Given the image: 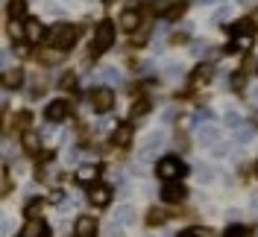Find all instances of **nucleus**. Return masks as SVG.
Returning <instances> with one entry per match:
<instances>
[{"label":"nucleus","instance_id":"22","mask_svg":"<svg viewBox=\"0 0 258 237\" xmlns=\"http://www.w3.org/2000/svg\"><path fill=\"white\" fill-rule=\"evenodd\" d=\"M9 38L12 41H24V24L21 21H9Z\"/></svg>","mask_w":258,"mask_h":237},{"label":"nucleus","instance_id":"26","mask_svg":"<svg viewBox=\"0 0 258 237\" xmlns=\"http://www.w3.org/2000/svg\"><path fill=\"white\" fill-rule=\"evenodd\" d=\"M170 9V0H153V15H161Z\"/></svg>","mask_w":258,"mask_h":237},{"label":"nucleus","instance_id":"8","mask_svg":"<svg viewBox=\"0 0 258 237\" xmlns=\"http://www.w3.org/2000/svg\"><path fill=\"white\" fill-rule=\"evenodd\" d=\"M161 199L164 202H182L185 199V185H179L176 179H170L167 185H161Z\"/></svg>","mask_w":258,"mask_h":237},{"label":"nucleus","instance_id":"14","mask_svg":"<svg viewBox=\"0 0 258 237\" xmlns=\"http://www.w3.org/2000/svg\"><path fill=\"white\" fill-rule=\"evenodd\" d=\"M117 146H129L132 143V123H120V126L114 129V138H112Z\"/></svg>","mask_w":258,"mask_h":237},{"label":"nucleus","instance_id":"34","mask_svg":"<svg viewBox=\"0 0 258 237\" xmlns=\"http://www.w3.org/2000/svg\"><path fill=\"white\" fill-rule=\"evenodd\" d=\"M226 123H229V126H241V114H229Z\"/></svg>","mask_w":258,"mask_h":237},{"label":"nucleus","instance_id":"3","mask_svg":"<svg viewBox=\"0 0 258 237\" xmlns=\"http://www.w3.org/2000/svg\"><path fill=\"white\" fill-rule=\"evenodd\" d=\"M182 173H185V161L179 155H161L159 161H156V176H159L161 182L179 179Z\"/></svg>","mask_w":258,"mask_h":237},{"label":"nucleus","instance_id":"36","mask_svg":"<svg viewBox=\"0 0 258 237\" xmlns=\"http://www.w3.org/2000/svg\"><path fill=\"white\" fill-rule=\"evenodd\" d=\"M164 220V214H161V211H153V214H150V222H161Z\"/></svg>","mask_w":258,"mask_h":237},{"label":"nucleus","instance_id":"38","mask_svg":"<svg viewBox=\"0 0 258 237\" xmlns=\"http://www.w3.org/2000/svg\"><path fill=\"white\" fill-rule=\"evenodd\" d=\"M249 21H252V27H255V30H258V9H255V12H252V15H249Z\"/></svg>","mask_w":258,"mask_h":237},{"label":"nucleus","instance_id":"24","mask_svg":"<svg viewBox=\"0 0 258 237\" xmlns=\"http://www.w3.org/2000/svg\"><path fill=\"white\" fill-rule=\"evenodd\" d=\"M182 237H214V234H211L209 228H203V225H197V228H188V231H185Z\"/></svg>","mask_w":258,"mask_h":237},{"label":"nucleus","instance_id":"17","mask_svg":"<svg viewBox=\"0 0 258 237\" xmlns=\"http://www.w3.org/2000/svg\"><path fill=\"white\" fill-rule=\"evenodd\" d=\"M138 24H141V15L135 12V9H126L123 15H120V27L126 32H132V30H138Z\"/></svg>","mask_w":258,"mask_h":237},{"label":"nucleus","instance_id":"35","mask_svg":"<svg viewBox=\"0 0 258 237\" xmlns=\"http://www.w3.org/2000/svg\"><path fill=\"white\" fill-rule=\"evenodd\" d=\"M249 138H252V132H249V129H243V132H238V141H241V143H246Z\"/></svg>","mask_w":258,"mask_h":237},{"label":"nucleus","instance_id":"11","mask_svg":"<svg viewBox=\"0 0 258 237\" xmlns=\"http://www.w3.org/2000/svg\"><path fill=\"white\" fill-rule=\"evenodd\" d=\"M100 164H82L80 170H77V182L80 185H94L97 179H100Z\"/></svg>","mask_w":258,"mask_h":237},{"label":"nucleus","instance_id":"16","mask_svg":"<svg viewBox=\"0 0 258 237\" xmlns=\"http://www.w3.org/2000/svg\"><path fill=\"white\" fill-rule=\"evenodd\" d=\"M249 47H252V35H249V32H243V35H238V38L229 44L226 53H246Z\"/></svg>","mask_w":258,"mask_h":237},{"label":"nucleus","instance_id":"32","mask_svg":"<svg viewBox=\"0 0 258 237\" xmlns=\"http://www.w3.org/2000/svg\"><path fill=\"white\" fill-rule=\"evenodd\" d=\"M62 199H64V193H62L59 188H56V190H50V202H62Z\"/></svg>","mask_w":258,"mask_h":237},{"label":"nucleus","instance_id":"28","mask_svg":"<svg viewBox=\"0 0 258 237\" xmlns=\"http://www.w3.org/2000/svg\"><path fill=\"white\" fill-rule=\"evenodd\" d=\"M243 231H246V228H241V225H229L223 231V237H243Z\"/></svg>","mask_w":258,"mask_h":237},{"label":"nucleus","instance_id":"25","mask_svg":"<svg viewBox=\"0 0 258 237\" xmlns=\"http://www.w3.org/2000/svg\"><path fill=\"white\" fill-rule=\"evenodd\" d=\"M41 208H44V199H32L30 205H27V217H38Z\"/></svg>","mask_w":258,"mask_h":237},{"label":"nucleus","instance_id":"12","mask_svg":"<svg viewBox=\"0 0 258 237\" xmlns=\"http://www.w3.org/2000/svg\"><path fill=\"white\" fill-rule=\"evenodd\" d=\"M211 76H214V67H211V64H200V67L191 73L188 85H191V88H203V85H206Z\"/></svg>","mask_w":258,"mask_h":237},{"label":"nucleus","instance_id":"19","mask_svg":"<svg viewBox=\"0 0 258 237\" xmlns=\"http://www.w3.org/2000/svg\"><path fill=\"white\" fill-rule=\"evenodd\" d=\"M161 143H164V138H161V132H153L150 138H147V143H144V149H141V155H153L156 149H159Z\"/></svg>","mask_w":258,"mask_h":237},{"label":"nucleus","instance_id":"21","mask_svg":"<svg viewBox=\"0 0 258 237\" xmlns=\"http://www.w3.org/2000/svg\"><path fill=\"white\" fill-rule=\"evenodd\" d=\"M200 141L206 143V146H211V143H217V141H220V132H217L214 126L203 129V132H200Z\"/></svg>","mask_w":258,"mask_h":237},{"label":"nucleus","instance_id":"7","mask_svg":"<svg viewBox=\"0 0 258 237\" xmlns=\"http://www.w3.org/2000/svg\"><path fill=\"white\" fill-rule=\"evenodd\" d=\"M0 85L6 88V91H15L24 85V67H9V70H3L0 73Z\"/></svg>","mask_w":258,"mask_h":237},{"label":"nucleus","instance_id":"20","mask_svg":"<svg viewBox=\"0 0 258 237\" xmlns=\"http://www.w3.org/2000/svg\"><path fill=\"white\" fill-rule=\"evenodd\" d=\"M9 21H21V15L27 12V0H9Z\"/></svg>","mask_w":258,"mask_h":237},{"label":"nucleus","instance_id":"37","mask_svg":"<svg viewBox=\"0 0 258 237\" xmlns=\"http://www.w3.org/2000/svg\"><path fill=\"white\" fill-rule=\"evenodd\" d=\"M6 231H9V220H0V237H6Z\"/></svg>","mask_w":258,"mask_h":237},{"label":"nucleus","instance_id":"39","mask_svg":"<svg viewBox=\"0 0 258 237\" xmlns=\"http://www.w3.org/2000/svg\"><path fill=\"white\" fill-rule=\"evenodd\" d=\"M0 67H3V56H0Z\"/></svg>","mask_w":258,"mask_h":237},{"label":"nucleus","instance_id":"10","mask_svg":"<svg viewBox=\"0 0 258 237\" xmlns=\"http://www.w3.org/2000/svg\"><path fill=\"white\" fill-rule=\"evenodd\" d=\"M44 117H47L50 123H62L64 117H68V103L64 100H53L47 106V111H44Z\"/></svg>","mask_w":258,"mask_h":237},{"label":"nucleus","instance_id":"29","mask_svg":"<svg viewBox=\"0 0 258 237\" xmlns=\"http://www.w3.org/2000/svg\"><path fill=\"white\" fill-rule=\"evenodd\" d=\"M106 234H109V237H117V234H120V222L112 220V222H109V228H106Z\"/></svg>","mask_w":258,"mask_h":237},{"label":"nucleus","instance_id":"15","mask_svg":"<svg viewBox=\"0 0 258 237\" xmlns=\"http://www.w3.org/2000/svg\"><path fill=\"white\" fill-rule=\"evenodd\" d=\"M21 143H24V149H27L30 155H35V152H41V135H35V132H24V138H21Z\"/></svg>","mask_w":258,"mask_h":237},{"label":"nucleus","instance_id":"4","mask_svg":"<svg viewBox=\"0 0 258 237\" xmlns=\"http://www.w3.org/2000/svg\"><path fill=\"white\" fill-rule=\"evenodd\" d=\"M88 100H91V109H94L97 114H106V111H112V106H114V91L109 85H100V88L91 91Z\"/></svg>","mask_w":258,"mask_h":237},{"label":"nucleus","instance_id":"18","mask_svg":"<svg viewBox=\"0 0 258 237\" xmlns=\"http://www.w3.org/2000/svg\"><path fill=\"white\" fill-rule=\"evenodd\" d=\"M114 220L120 222V225H129V222H135V208L132 205H120L114 211Z\"/></svg>","mask_w":258,"mask_h":237},{"label":"nucleus","instance_id":"13","mask_svg":"<svg viewBox=\"0 0 258 237\" xmlns=\"http://www.w3.org/2000/svg\"><path fill=\"white\" fill-rule=\"evenodd\" d=\"M74 231H77V237H94L97 234L94 217H80V220H77V225H74Z\"/></svg>","mask_w":258,"mask_h":237},{"label":"nucleus","instance_id":"27","mask_svg":"<svg viewBox=\"0 0 258 237\" xmlns=\"http://www.w3.org/2000/svg\"><path fill=\"white\" fill-rule=\"evenodd\" d=\"M147 109H150L147 103H135V106H132V117H135V120H138V117H144Z\"/></svg>","mask_w":258,"mask_h":237},{"label":"nucleus","instance_id":"6","mask_svg":"<svg viewBox=\"0 0 258 237\" xmlns=\"http://www.w3.org/2000/svg\"><path fill=\"white\" fill-rule=\"evenodd\" d=\"M88 202L94 208H106L109 202H112V188L109 185H100V182H94V188L88 190Z\"/></svg>","mask_w":258,"mask_h":237},{"label":"nucleus","instance_id":"31","mask_svg":"<svg viewBox=\"0 0 258 237\" xmlns=\"http://www.w3.org/2000/svg\"><path fill=\"white\" fill-rule=\"evenodd\" d=\"M59 88H74V73H68V76H62V82H59Z\"/></svg>","mask_w":258,"mask_h":237},{"label":"nucleus","instance_id":"2","mask_svg":"<svg viewBox=\"0 0 258 237\" xmlns=\"http://www.w3.org/2000/svg\"><path fill=\"white\" fill-rule=\"evenodd\" d=\"M114 44V24L112 21H100L97 24V32H94V41H91V56H103L106 50Z\"/></svg>","mask_w":258,"mask_h":237},{"label":"nucleus","instance_id":"30","mask_svg":"<svg viewBox=\"0 0 258 237\" xmlns=\"http://www.w3.org/2000/svg\"><path fill=\"white\" fill-rule=\"evenodd\" d=\"M32 123V114L30 111H21V117H18V126H30Z\"/></svg>","mask_w":258,"mask_h":237},{"label":"nucleus","instance_id":"33","mask_svg":"<svg viewBox=\"0 0 258 237\" xmlns=\"http://www.w3.org/2000/svg\"><path fill=\"white\" fill-rule=\"evenodd\" d=\"M103 79H106V82H117V70H103Z\"/></svg>","mask_w":258,"mask_h":237},{"label":"nucleus","instance_id":"9","mask_svg":"<svg viewBox=\"0 0 258 237\" xmlns=\"http://www.w3.org/2000/svg\"><path fill=\"white\" fill-rule=\"evenodd\" d=\"M24 237H50L47 222L41 220V217H30V222L24 225Z\"/></svg>","mask_w":258,"mask_h":237},{"label":"nucleus","instance_id":"40","mask_svg":"<svg viewBox=\"0 0 258 237\" xmlns=\"http://www.w3.org/2000/svg\"><path fill=\"white\" fill-rule=\"evenodd\" d=\"M255 170H258V164H255Z\"/></svg>","mask_w":258,"mask_h":237},{"label":"nucleus","instance_id":"23","mask_svg":"<svg viewBox=\"0 0 258 237\" xmlns=\"http://www.w3.org/2000/svg\"><path fill=\"white\" fill-rule=\"evenodd\" d=\"M185 9H188V0H182V3H176V6H170V9H167V18H170V21H176Z\"/></svg>","mask_w":258,"mask_h":237},{"label":"nucleus","instance_id":"1","mask_svg":"<svg viewBox=\"0 0 258 237\" xmlns=\"http://www.w3.org/2000/svg\"><path fill=\"white\" fill-rule=\"evenodd\" d=\"M47 41H50L53 50L64 53V50L74 47V41H77V27H71V24H56V27L47 32Z\"/></svg>","mask_w":258,"mask_h":237},{"label":"nucleus","instance_id":"5","mask_svg":"<svg viewBox=\"0 0 258 237\" xmlns=\"http://www.w3.org/2000/svg\"><path fill=\"white\" fill-rule=\"evenodd\" d=\"M44 35H47V30H44V21L41 18H27L24 21V41L27 44H41Z\"/></svg>","mask_w":258,"mask_h":237}]
</instances>
